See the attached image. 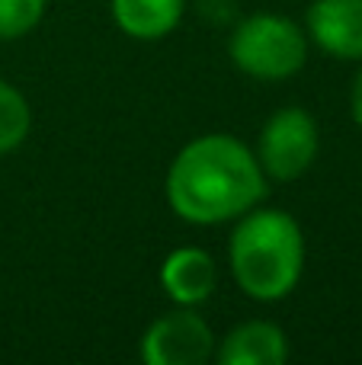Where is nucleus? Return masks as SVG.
Returning a JSON list of instances; mask_svg holds the SVG:
<instances>
[{
	"instance_id": "nucleus-1",
	"label": "nucleus",
	"mask_w": 362,
	"mask_h": 365,
	"mask_svg": "<svg viewBox=\"0 0 362 365\" xmlns=\"http://www.w3.org/2000/svg\"><path fill=\"white\" fill-rule=\"evenodd\" d=\"M267 195L257 154L234 135H199L180 148L167 170V202L190 225L237 221Z\"/></svg>"
},
{
	"instance_id": "nucleus-2",
	"label": "nucleus",
	"mask_w": 362,
	"mask_h": 365,
	"mask_svg": "<svg viewBox=\"0 0 362 365\" xmlns=\"http://www.w3.org/2000/svg\"><path fill=\"white\" fill-rule=\"evenodd\" d=\"M228 263L237 289L254 302L292 295L305 272V234L282 208H250L234 225Z\"/></svg>"
},
{
	"instance_id": "nucleus-3",
	"label": "nucleus",
	"mask_w": 362,
	"mask_h": 365,
	"mask_svg": "<svg viewBox=\"0 0 362 365\" xmlns=\"http://www.w3.org/2000/svg\"><path fill=\"white\" fill-rule=\"evenodd\" d=\"M228 55L234 68L254 81H286L305 68L308 32L276 13H254L234 26Z\"/></svg>"
},
{
	"instance_id": "nucleus-4",
	"label": "nucleus",
	"mask_w": 362,
	"mask_h": 365,
	"mask_svg": "<svg viewBox=\"0 0 362 365\" xmlns=\"http://www.w3.org/2000/svg\"><path fill=\"white\" fill-rule=\"evenodd\" d=\"M318 122L301 106H286L273 113L257 138V160L269 180L292 182L311 170L318 158Z\"/></svg>"
},
{
	"instance_id": "nucleus-5",
	"label": "nucleus",
	"mask_w": 362,
	"mask_h": 365,
	"mask_svg": "<svg viewBox=\"0 0 362 365\" xmlns=\"http://www.w3.org/2000/svg\"><path fill=\"white\" fill-rule=\"evenodd\" d=\"M215 356V334L192 308L160 314L141 336V359L148 365H202Z\"/></svg>"
},
{
	"instance_id": "nucleus-6",
	"label": "nucleus",
	"mask_w": 362,
	"mask_h": 365,
	"mask_svg": "<svg viewBox=\"0 0 362 365\" xmlns=\"http://www.w3.org/2000/svg\"><path fill=\"white\" fill-rule=\"evenodd\" d=\"M308 38L343 61H362V0H314L308 6Z\"/></svg>"
},
{
	"instance_id": "nucleus-7",
	"label": "nucleus",
	"mask_w": 362,
	"mask_h": 365,
	"mask_svg": "<svg viewBox=\"0 0 362 365\" xmlns=\"http://www.w3.org/2000/svg\"><path fill=\"white\" fill-rule=\"evenodd\" d=\"M218 272L215 259L202 247H177L173 253H167L164 266H160V285L177 304L196 308V304L209 302V295L215 292Z\"/></svg>"
},
{
	"instance_id": "nucleus-8",
	"label": "nucleus",
	"mask_w": 362,
	"mask_h": 365,
	"mask_svg": "<svg viewBox=\"0 0 362 365\" xmlns=\"http://www.w3.org/2000/svg\"><path fill=\"white\" fill-rule=\"evenodd\" d=\"M222 365H279L289 359V336L269 321H247L218 343Z\"/></svg>"
},
{
	"instance_id": "nucleus-9",
	"label": "nucleus",
	"mask_w": 362,
	"mask_h": 365,
	"mask_svg": "<svg viewBox=\"0 0 362 365\" xmlns=\"http://www.w3.org/2000/svg\"><path fill=\"white\" fill-rule=\"evenodd\" d=\"M186 0H113V19L128 38L157 42L180 26Z\"/></svg>"
},
{
	"instance_id": "nucleus-10",
	"label": "nucleus",
	"mask_w": 362,
	"mask_h": 365,
	"mask_svg": "<svg viewBox=\"0 0 362 365\" xmlns=\"http://www.w3.org/2000/svg\"><path fill=\"white\" fill-rule=\"evenodd\" d=\"M32 128V109L13 83L0 81V158L16 151Z\"/></svg>"
},
{
	"instance_id": "nucleus-11",
	"label": "nucleus",
	"mask_w": 362,
	"mask_h": 365,
	"mask_svg": "<svg viewBox=\"0 0 362 365\" xmlns=\"http://www.w3.org/2000/svg\"><path fill=\"white\" fill-rule=\"evenodd\" d=\"M48 0H0V38H23L42 23Z\"/></svg>"
},
{
	"instance_id": "nucleus-12",
	"label": "nucleus",
	"mask_w": 362,
	"mask_h": 365,
	"mask_svg": "<svg viewBox=\"0 0 362 365\" xmlns=\"http://www.w3.org/2000/svg\"><path fill=\"white\" fill-rule=\"evenodd\" d=\"M350 113H353V122L362 128V68L353 81V90H350Z\"/></svg>"
}]
</instances>
